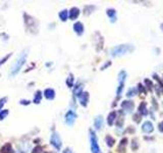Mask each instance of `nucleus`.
<instances>
[{
	"mask_svg": "<svg viewBox=\"0 0 163 153\" xmlns=\"http://www.w3.org/2000/svg\"><path fill=\"white\" fill-rule=\"evenodd\" d=\"M41 99H42V93H41V91H37V92L35 93L34 103H36V104H39V103L41 102Z\"/></svg>",
	"mask_w": 163,
	"mask_h": 153,
	"instance_id": "aec40b11",
	"label": "nucleus"
},
{
	"mask_svg": "<svg viewBox=\"0 0 163 153\" xmlns=\"http://www.w3.org/2000/svg\"><path fill=\"white\" fill-rule=\"evenodd\" d=\"M154 78H155V80H157V82H158V83H159L160 87H161V88H163V84H162V82H161V81H160L159 76H158L157 75H154Z\"/></svg>",
	"mask_w": 163,
	"mask_h": 153,
	"instance_id": "72a5a7b5",
	"label": "nucleus"
},
{
	"mask_svg": "<svg viewBox=\"0 0 163 153\" xmlns=\"http://www.w3.org/2000/svg\"><path fill=\"white\" fill-rule=\"evenodd\" d=\"M138 94V90L136 88H129L127 92V98H131V97H134Z\"/></svg>",
	"mask_w": 163,
	"mask_h": 153,
	"instance_id": "6ab92c4d",
	"label": "nucleus"
},
{
	"mask_svg": "<svg viewBox=\"0 0 163 153\" xmlns=\"http://www.w3.org/2000/svg\"><path fill=\"white\" fill-rule=\"evenodd\" d=\"M145 84H146V87H148V89H149L150 91H152V88H153L154 85L149 79H145Z\"/></svg>",
	"mask_w": 163,
	"mask_h": 153,
	"instance_id": "a878e982",
	"label": "nucleus"
},
{
	"mask_svg": "<svg viewBox=\"0 0 163 153\" xmlns=\"http://www.w3.org/2000/svg\"><path fill=\"white\" fill-rule=\"evenodd\" d=\"M67 18H69V12H67L66 9H63L59 12V18H60L62 22H66Z\"/></svg>",
	"mask_w": 163,
	"mask_h": 153,
	"instance_id": "a211bd4d",
	"label": "nucleus"
},
{
	"mask_svg": "<svg viewBox=\"0 0 163 153\" xmlns=\"http://www.w3.org/2000/svg\"><path fill=\"white\" fill-rule=\"evenodd\" d=\"M103 124H104L103 117L102 115H97L94 119V126L96 128V130H101V128L103 127Z\"/></svg>",
	"mask_w": 163,
	"mask_h": 153,
	"instance_id": "f8f14e48",
	"label": "nucleus"
},
{
	"mask_svg": "<svg viewBox=\"0 0 163 153\" xmlns=\"http://www.w3.org/2000/svg\"><path fill=\"white\" fill-rule=\"evenodd\" d=\"M32 153H42V147H41V146H36V147L33 149Z\"/></svg>",
	"mask_w": 163,
	"mask_h": 153,
	"instance_id": "c756f323",
	"label": "nucleus"
},
{
	"mask_svg": "<svg viewBox=\"0 0 163 153\" xmlns=\"http://www.w3.org/2000/svg\"><path fill=\"white\" fill-rule=\"evenodd\" d=\"M50 143H51V145H52V146H54V148L56 150H60L61 149L62 141H61V139H60V136H59L57 133H55V132L52 134V135H51Z\"/></svg>",
	"mask_w": 163,
	"mask_h": 153,
	"instance_id": "20e7f679",
	"label": "nucleus"
},
{
	"mask_svg": "<svg viewBox=\"0 0 163 153\" xmlns=\"http://www.w3.org/2000/svg\"><path fill=\"white\" fill-rule=\"evenodd\" d=\"M27 56H28V54H27V52H22V54L18 56V58L16 59V61L14 62V65H12L11 67V71H10V76H16L18 73L20 72V69H22V67H24V65L26 63L27 61Z\"/></svg>",
	"mask_w": 163,
	"mask_h": 153,
	"instance_id": "f03ea898",
	"label": "nucleus"
},
{
	"mask_svg": "<svg viewBox=\"0 0 163 153\" xmlns=\"http://www.w3.org/2000/svg\"><path fill=\"white\" fill-rule=\"evenodd\" d=\"M161 29H162V30H163V24L161 25Z\"/></svg>",
	"mask_w": 163,
	"mask_h": 153,
	"instance_id": "58836bf2",
	"label": "nucleus"
},
{
	"mask_svg": "<svg viewBox=\"0 0 163 153\" xmlns=\"http://www.w3.org/2000/svg\"><path fill=\"white\" fill-rule=\"evenodd\" d=\"M80 15V9L78 7H73L71 8V10H69V18H71V20H77L78 18H79Z\"/></svg>",
	"mask_w": 163,
	"mask_h": 153,
	"instance_id": "9d476101",
	"label": "nucleus"
},
{
	"mask_svg": "<svg viewBox=\"0 0 163 153\" xmlns=\"http://www.w3.org/2000/svg\"><path fill=\"white\" fill-rule=\"evenodd\" d=\"M73 81H75V79H73V74H71V75L69 76V78H67V80H66V85H67L69 88L73 87Z\"/></svg>",
	"mask_w": 163,
	"mask_h": 153,
	"instance_id": "b1692460",
	"label": "nucleus"
},
{
	"mask_svg": "<svg viewBox=\"0 0 163 153\" xmlns=\"http://www.w3.org/2000/svg\"><path fill=\"white\" fill-rule=\"evenodd\" d=\"M31 103V101H29V100H20V104H22V105H29Z\"/></svg>",
	"mask_w": 163,
	"mask_h": 153,
	"instance_id": "c9c22d12",
	"label": "nucleus"
},
{
	"mask_svg": "<svg viewBox=\"0 0 163 153\" xmlns=\"http://www.w3.org/2000/svg\"><path fill=\"white\" fill-rule=\"evenodd\" d=\"M138 113H139L140 115H147L148 114L147 103H146V102H142L141 104L139 105V108H138Z\"/></svg>",
	"mask_w": 163,
	"mask_h": 153,
	"instance_id": "2eb2a0df",
	"label": "nucleus"
},
{
	"mask_svg": "<svg viewBox=\"0 0 163 153\" xmlns=\"http://www.w3.org/2000/svg\"><path fill=\"white\" fill-rule=\"evenodd\" d=\"M62 153H73V151L71 149V148H65V149L62 151Z\"/></svg>",
	"mask_w": 163,
	"mask_h": 153,
	"instance_id": "4c0bfd02",
	"label": "nucleus"
},
{
	"mask_svg": "<svg viewBox=\"0 0 163 153\" xmlns=\"http://www.w3.org/2000/svg\"><path fill=\"white\" fill-rule=\"evenodd\" d=\"M142 131L146 134H151L152 132L154 131V127L151 121H145V123L143 124V126H142Z\"/></svg>",
	"mask_w": 163,
	"mask_h": 153,
	"instance_id": "6e6552de",
	"label": "nucleus"
},
{
	"mask_svg": "<svg viewBox=\"0 0 163 153\" xmlns=\"http://www.w3.org/2000/svg\"><path fill=\"white\" fill-rule=\"evenodd\" d=\"M132 149H133V150H137L138 149L137 139H134L133 140V143H132Z\"/></svg>",
	"mask_w": 163,
	"mask_h": 153,
	"instance_id": "2f4dec72",
	"label": "nucleus"
},
{
	"mask_svg": "<svg viewBox=\"0 0 163 153\" xmlns=\"http://www.w3.org/2000/svg\"><path fill=\"white\" fill-rule=\"evenodd\" d=\"M115 119H116V111H111L108 114V117H107V124L108 126H112L114 124Z\"/></svg>",
	"mask_w": 163,
	"mask_h": 153,
	"instance_id": "dca6fc26",
	"label": "nucleus"
},
{
	"mask_svg": "<svg viewBox=\"0 0 163 153\" xmlns=\"http://www.w3.org/2000/svg\"><path fill=\"white\" fill-rule=\"evenodd\" d=\"M138 90H139V92H141V93H146L145 88H144V86L142 84H138Z\"/></svg>",
	"mask_w": 163,
	"mask_h": 153,
	"instance_id": "473e14b6",
	"label": "nucleus"
},
{
	"mask_svg": "<svg viewBox=\"0 0 163 153\" xmlns=\"http://www.w3.org/2000/svg\"><path fill=\"white\" fill-rule=\"evenodd\" d=\"M134 121H136V123H140L141 121V115L139 114V113H136V114H134Z\"/></svg>",
	"mask_w": 163,
	"mask_h": 153,
	"instance_id": "cd10ccee",
	"label": "nucleus"
},
{
	"mask_svg": "<svg viewBox=\"0 0 163 153\" xmlns=\"http://www.w3.org/2000/svg\"><path fill=\"white\" fill-rule=\"evenodd\" d=\"M121 108L122 110H125V112H132L135 108V103L132 100H125L121 102Z\"/></svg>",
	"mask_w": 163,
	"mask_h": 153,
	"instance_id": "423d86ee",
	"label": "nucleus"
},
{
	"mask_svg": "<svg viewBox=\"0 0 163 153\" xmlns=\"http://www.w3.org/2000/svg\"><path fill=\"white\" fill-rule=\"evenodd\" d=\"M127 79V73L125 71H120L118 74V83H125Z\"/></svg>",
	"mask_w": 163,
	"mask_h": 153,
	"instance_id": "412c9836",
	"label": "nucleus"
},
{
	"mask_svg": "<svg viewBox=\"0 0 163 153\" xmlns=\"http://www.w3.org/2000/svg\"><path fill=\"white\" fill-rule=\"evenodd\" d=\"M158 130H159L161 133H163V121H161V123L158 125Z\"/></svg>",
	"mask_w": 163,
	"mask_h": 153,
	"instance_id": "e433bc0d",
	"label": "nucleus"
},
{
	"mask_svg": "<svg viewBox=\"0 0 163 153\" xmlns=\"http://www.w3.org/2000/svg\"><path fill=\"white\" fill-rule=\"evenodd\" d=\"M106 13L107 15L109 16V18H110V22H116V10L114 9V8H108V9L106 10Z\"/></svg>",
	"mask_w": 163,
	"mask_h": 153,
	"instance_id": "4468645a",
	"label": "nucleus"
},
{
	"mask_svg": "<svg viewBox=\"0 0 163 153\" xmlns=\"http://www.w3.org/2000/svg\"><path fill=\"white\" fill-rule=\"evenodd\" d=\"M123 87H125V83H119L118 87H117V90H116L117 97H120L121 93H122V90H123Z\"/></svg>",
	"mask_w": 163,
	"mask_h": 153,
	"instance_id": "393cba45",
	"label": "nucleus"
},
{
	"mask_svg": "<svg viewBox=\"0 0 163 153\" xmlns=\"http://www.w3.org/2000/svg\"><path fill=\"white\" fill-rule=\"evenodd\" d=\"M78 98H79V101H80V103H81L82 106L87 107L88 102H89V93L88 92H82L81 94L78 96Z\"/></svg>",
	"mask_w": 163,
	"mask_h": 153,
	"instance_id": "0eeeda50",
	"label": "nucleus"
},
{
	"mask_svg": "<svg viewBox=\"0 0 163 153\" xmlns=\"http://www.w3.org/2000/svg\"><path fill=\"white\" fill-rule=\"evenodd\" d=\"M77 119V113L73 110H69L65 114V123L69 126H73Z\"/></svg>",
	"mask_w": 163,
	"mask_h": 153,
	"instance_id": "39448f33",
	"label": "nucleus"
},
{
	"mask_svg": "<svg viewBox=\"0 0 163 153\" xmlns=\"http://www.w3.org/2000/svg\"><path fill=\"white\" fill-rule=\"evenodd\" d=\"M83 87L84 86H83L82 84H78L77 86L75 87V89H73V94H75V96H79V95L81 94Z\"/></svg>",
	"mask_w": 163,
	"mask_h": 153,
	"instance_id": "5701e85b",
	"label": "nucleus"
},
{
	"mask_svg": "<svg viewBox=\"0 0 163 153\" xmlns=\"http://www.w3.org/2000/svg\"><path fill=\"white\" fill-rule=\"evenodd\" d=\"M105 140H106V143H107V146H108V147H112V146L114 145L115 140H114V138H112L111 136L107 135L106 138H105Z\"/></svg>",
	"mask_w": 163,
	"mask_h": 153,
	"instance_id": "4be33fe9",
	"label": "nucleus"
},
{
	"mask_svg": "<svg viewBox=\"0 0 163 153\" xmlns=\"http://www.w3.org/2000/svg\"><path fill=\"white\" fill-rule=\"evenodd\" d=\"M44 97L47 100H53L55 98V91L51 88L45 89L44 91Z\"/></svg>",
	"mask_w": 163,
	"mask_h": 153,
	"instance_id": "9b49d317",
	"label": "nucleus"
},
{
	"mask_svg": "<svg viewBox=\"0 0 163 153\" xmlns=\"http://www.w3.org/2000/svg\"><path fill=\"white\" fill-rule=\"evenodd\" d=\"M89 133H90L91 151H92V153H101L100 147H99V144H98V139H97V136L95 134V132L93 130H90Z\"/></svg>",
	"mask_w": 163,
	"mask_h": 153,
	"instance_id": "7ed1b4c3",
	"label": "nucleus"
},
{
	"mask_svg": "<svg viewBox=\"0 0 163 153\" xmlns=\"http://www.w3.org/2000/svg\"><path fill=\"white\" fill-rule=\"evenodd\" d=\"M110 65H111V61H108V62H107V63H105V65H103L102 67H101V71H104V69H106V67H108Z\"/></svg>",
	"mask_w": 163,
	"mask_h": 153,
	"instance_id": "f704fd0d",
	"label": "nucleus"
},
{
	"mask_svg": "<svg viewBox=\"0 0 163 153\" xmlns=\"http://www.w3.org/2000/svg\"><path fill=\"white\" fill-rule=\"evenodd\" d=\"M6 101H7V98L6 97H3V98L0 99V110L2 109V107H3V105L6 103Z\"/></svg>",
	"mask_w": 163,
	"mask_h": 153,
	"instance_id": "7c9ffc66",
	"label": "nucleus"
},
{
	"mask_svg": "<svg viewBox=\"0 0 163 153\" xmlns=\"http://www.w3.org/2000/svg\"><path fill=\"white\" fill-rule=\"evenodd\" d=\"M135 50V47L131 44H121L113 47L110 50V54L112 57H118L125 55L127 53H131Z\"/></svg>",
	"mask_w": 163,
	"mask_h": 153,
	"instance_id": "f257e3e1",
	"label": "nucleus"
},
{
	"mask_svg": "<svg viewBox=\"0 0 163 153\" xmlns=\"http://www.w3.org/2000/svg\"><path fill=\"white\" fill-rule=\"evenodd\" d=\"M127 142H129L127 138H122V139L120 140V142H119L117 151H118L119 153H125V147H127Z\"/></svg>",
	"mask_w": 163,
	"mask_h": 153,
	"instance_id": "ddd939ff",
	"label": "nucleus"
},
{
	"mask_svg": "<svg viewBox=\"0 0 163 153\" xmlns=\"http://www.w3.org/2000/svg\"><path fill=\"white\" fill-rule=\"evenodd\" d=\"M1 153H11L12 152V147L10 143H6L5 145H3L0 149Z\"/></svg>",
	"mask_w": 163,
	"mask_h": 153,
	"instance_id": "f3484780",
	"label": "nucleus"
},
{
	"mask_svg": "<svg viewBox=\"0 0 163 153\" xmlns=\"http://www.w3.org/2000/svg\"><path fill=\"white\" fill-rule=\"evenodd\" d=\"M10 56H11V53H8V54L6 55L5 57H3V58H2L1 60H0V65H3L4 62H5V61H7V59L9 58Z\"/></svg>",
	"mask_w": 163,
	"mask_h": 153,
	"instance_id": "c85d7f7f",
	"label": "nucleus"
},
{
	"mask_svg": "<svg viewBox=\"0 0 163 153\" xmlns=\"http://www.w3.org/2000/svg\"><path fill=\"white\" fill-rule=\"evenodd\" d=\"M7 115H8V110H7V109L0 111V121H3V119H5Z\"/></svg>",
	"mask_w": 163,
	"mask_h": 153,
	"instance_id": "bb28decb",
	"label": "nucleus"
},
{
	"mask_svg": "<svg viewBox=\"0 0 163 153\" xmlns=\"http://www.w3.org/2000/svg\"><path fill=\"white\" fill-rule=\"evenodd\" d=\"M73 31H75V33L78 35V36H82L83 34H84V25L82 24L81 22H77L75 25H73Z\"/></svg>",
	"mask_w": 163,
	"mask_h": 153,
	"instance_id": "1a4fd4ad",
	"label": "nucleus"
}]
</instances>
